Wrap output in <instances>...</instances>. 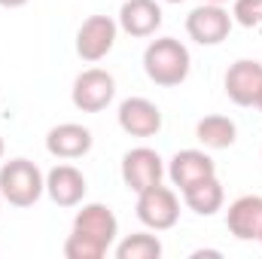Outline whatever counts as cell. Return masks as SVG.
<instances>
[{"label":"cell","instance_id":"22","mask_svg":"<svg viewBox=\"0 0 262 259\" xmlns=\"http://www.w3.org/2000/svg\"><path fill=\"white\" fill-rule=\"evenodd\" d=\"M256 107H259V113H262V92H259V98H256Z\"/></svg>","mask_w":262,"mask_h":259},{"label":"cell","instance_id":"4","mask_svg":"<svg viewBox=\"0 0 262 259\" xmlns=\"http://www.w3.org/2000/svg\"><path fill=\"white\" fill-rule=\"evenodd\" d=\"M113 98H116V79H113V73H107L101 67H89L73 79L70 101L82 113H101L110 107Z\"/></svg>","mask_w":262,"mask_h":259},{"label":"cell","instance_id":"17","mask_svg":"<svg viewBox=\"0 0 262 259\" xmlns=\"http://www.w3.org/2000/svg\"><path fill=\"white\" fill-rule=\"evenodd\" d=\"M183 201H186L189 210H195L198 217H213V213L223 207L226 192H223V183H220L216 174H213V177H207V180H198L195 186L183 189Z\"/></svg>","mask_w":262,"mask_h":259},{"label":"cell","instance_id":"26","mask_svg":"<svg viewBox=\"0 0 262 259\" xmlns=\"http://www.w3.org/2000/svg\"><path fill=\"white\" fill-rule=\"evenodd\" d=\"M256 241H259V244H262V232H259V238H256Z\"/></svg>","mask_w":262,"mask_h":259},{"label":"cell","instance_id":"1","mask_svg":"<svg viewBox=\"0 0 262 259\" xmlns=\"http://www.w3.org/2000/svg\"><path fill=\"white\" fill-rule=\"evenodd\" d=\"M189 67H192L189 49L174 37H159L143 49V70L156 85L165 89L180 85L189 76Z\"/></svg>","mask_w":262,"mask_h":259},{"label":"cell","instance_id":"11","mask_svg":"<svg viewBox=\"0 0 262 259\" xmlns=\"http://www.w3.org/2000/svg\"><path fill=\"white\" fill-rule=\"evenodd\" d=\"M216 174V165L213 159L204 153V149H180L171 162H168V177L171 183L183 192L189 186H195L198 180H207Z\"/></svg>","mask_w":262,"mask_h":259},{"label":"cell","instance_id":"10","mask_svg":"<svg viewBox=\"0 0 262 259\" xmlns=\"http://www.w3.org/2000/svg\"><path fill=\"white\" fill-rule=\"evenodd\" d=\"M119 128L131 137H156L162 131V110L149 98H125L119 104Z\"/></svg>","mask_w":262,"mask_h":259},{"label":"cell","instance_id":"24","mask_svg":"<svg viewBox=\"0 0 262 259\" xmlns=\"http://www.w3.org/2000/svg\"><path fill=\"white\" fill-rule=\"evenodd\" d=\"M0 159H3V137H0Z\"/></svg>","mask_w":262,"mask_h":259},{"label":"cell","instance_id":"23","mask_svg":"<svg viewBox=\"0 0 262 259\" xmlns=\"http://www.w3.org/2000/svg\"><path fill=\"white\" fill-rule=\"evenodd\" d=\"M204 3H229V0H204Z\"/></svg>","mask_w":262,"mask_h":259},{"label":"cell","instance_id":"18","mask_svg":"<svg viewBox=\"0 0 262 259\" xmlns=\"http://www.w3.org/2000/svg\"><path fill=\"white\" fill-rule=\"evenodd\" d=\"M116 256L119 259H159L162 256V241L156 235L134 232V235L122 238L116 244Z\"/></svg>","mask_w":262,"mask_h":259},{"label":"cell","instance_id":"8","mask_svg":"<svg viewBox=\"0 0 262 259\" xmlns=\"http://www.w3.org/2000/svg\"><path fill=\"white\" fill-rule=\"evenodd\" d=\"M223 89H226V98L238 107H253L256 98L262 92V64L253 58H241L226 70V79H223Z\"/></svg>","mask_w":262,"mask_h":259},{"label":"cell","instance_id":"13","mask_svg":"<svg viewBox=\"0 0 262 259\" xmlns=\"http://www.w3.org/2000/svg\"><path fill=\"white\" fill-rule=\"evenodd\" d=\"M119 28L128 37H152L162 28V6L156 0H125L119 6Z\"/></svg>","mask_w":262,"mask_h":259},{"label":"cell","instance_id":"25","mask_svg":"<svg viewBox=\"0 0 262 259\" xmlns=\"http://www.w3.org/2000/svg\"><path fill=\"white\" fill-rule=\"evenodd\" d=\"M165 3H183V0H165Z\"/></svg>","mask_w":262,"mask_h":259},{"label":"cell","instance_id":"16","mask_svg":"<svg viewBox=\"0 0 262 259\" xmlns=\"http://www.w3.org/2000/svg\"><path fill=\"white\" fill-rule=\"evenodd\" d=\"M195 137L204 149H229L238 137V128L229 116H220V113H210L204 119H198L195 125Z\"/></svg>","mask_w":262,"mask_h":259},{"label":"cell","instance_id":"9","mask_svg":"<svg viewBox=\"0 0 262 259\" xmlns=\"http://www.w3.org/2000/svg\"><path fill=\"white\" fill-rule=\"evenodd\" d=\"M73 232H82V235L95 238L104 250H110L113 241H116V235H119V220H116V213L107 204L92 201V204H82V210H76Z\"/></svg>","mask_w":262,"mask_h":259},{"label":"cell","instance_id":"3","mask_svg":"<svg viewBox=\"0 0 262 259\" xmlns=\"http://www.w3.org/2000/svg\"><path fill=\"white\" fill-rule=\"evenodd\" d=\"M134 210H137V220H140L146 229H152V232H168V229H174L177 220H180L177 192L168 189V186H162V183H156V186L137 192V207H134Z\"/></svg>","mask_w":262,"mask_h":259},{"label":"cell","instance_id":"12","mask_svg":"<svg viewBox=\"0 0 262 259\" xmlns=\"http://www.w3.org/2000/svg\"><path fill=\"white\" fill-rule=\"evenodd\" d=\"M226 226L238 241H256L262 232V195H241L226 210Z\"/></svg>","mask_w":262,"mask_h":259},{"label":"cell","instance_id":"14","mask_svg":"<svg viewBox=\"0 0 262 259\" xmlns=\"http://www.w3.org/2000/svg\"><path fill=\"white\" fill-rule=\"evenodd\" d=\"M92 143H95L92 131L85 125H76V122H61L46 134V149L55 159H82L92 149Z\"/></svg>","mask_w":262,"mask_h":259},{"label":"cell","instance_id":"15","mask_svg":"<svg viewBox=\"0 0 262 259\" xmlns=\"http://www.w3.org/2000/svg\"><path fill=\"white\" fill-rule=\"evenodd\" d=\"M85 189H89L85 186V177L73 165H55L46 174V192H49V198L58 207H76L85 198Z\"/></svg>","mask_w":262,"mask_h":259},{"label":"cell","instance_id":"19","mask_svg":"<svg viewBox=\"0 0 262 259\" xmlns=\"http://www.w3.org/2000/svg\"><path fill=\"white\" fill-rule=\"evenodd\" d=\"M107 253L95 238L82 235V232H70L64 241V256L67 259H101Z\"/></svg>","mask_w":262,"mask_h":259},{"label":"cell","instance_id":"27","mask_svg":"<svg viewBox=\"0 0 262 259\" xmlns=\"http://www.w3.org/2000/svg\"><path fill=\"white\" fill-rule=\"evenodd\" d=\"M0 204H3V195H0Z\"/></svg>","mask_w":262,"mask_h":259},{"label":"cell","instance_id":"6","mask_svg":"<svg viewBox=\"0 0 262 259\" xmlns=\"http://www.w3.org/2000/svg\"><path fill=\"white\" fill-rule=\"evenodd\" d=\"M116 34H119V21H113L110 15H89L76 31V55L82 61L107 58L116 46Z\"/></svg>","mask_w":262,"mask_h":259},{"label":"cell","instance_id":"21","mask_svg":"<svg viewBox=\"0 0 262 259\" xmlns=\"http://www.w3.org/2000/svg\"><path fill=\"white\" fill-rule=\"evenodd\" d=\"M28 0H0V6H6V9H18V6H25Z\"/></svg>","mask_w":262,"mask_h":259},{"label":"cell","instance_id":"5","mask_svg":"<svg viewBox=\"0 0 262 259\" xmlns=\"http://www.w3.org/2000/svg\"><path fill=\"white\" fill-rule=\"evenodd\" d=\"M232 15L223 3H201L186 15V34L198 46H220L232 34Z\"/></svg>","mask_w":262,"mask_h":259},{"label":"cell","instance_id":"20","mask_svg":"<svg viewBox=\"0 0 262 259\" xmlns=\"http://www.w3.org/2000/svg\"><path fill=\"white\" fill-rule=\"evenodd\" d=\"M232 18L241 28H262V0H235Z\"/></svg>","mask_w":262,"mask_h":259},{"label":"cell","instance_id":"7","mask_svg":"<svg viewBox=\"0 0 262 259\" xmlns=\"http://www.w3.org/2000/svg\"><path fill=\"white\" fill-rule=\"evenodd\" d=\"M165 177V162L156 149L149 146H134L122 156V183L131 192H143Z\"/></svg>","mask_w":262,"mask_h":259},{"label":"cell","instance_id":"2","mask_svg":"<svg viewBox=\"0 0 262 259\" xmlns=\"http://www.w3.org/2000/svg\"><path fill=\"white\" fill-rule=\"evenodd\" d=\"M46 192V177L31 159H9L0 165V195L12 207H34Z\"/></svg>","mask_w":262,"mask_h":259}]
</instances>
